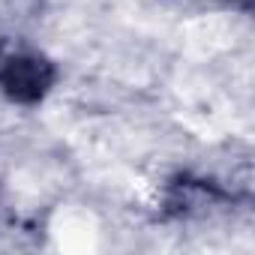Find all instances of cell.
<instances>
[{"label": "cell", "mask_w": 255, "mask_h": 255, "mask_svg": "<svg viewBox=\"0 0 255 255\" xmlns=\"http://www.w3.org/2000/svg\"><path fill=\"white\" fill-rule=\"evenodd\" d=\"M57 78L54 63L18 42H0V93L18 105H36L45 99Z\"/></svg>", "instance_id": "cell-1"}]
</instances>
